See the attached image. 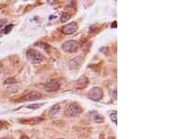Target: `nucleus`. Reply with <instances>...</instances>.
I'll list each match as a JSON object with an SVG mask.
<instances>
[{
  "mask_svg": "<svg viewBox=\"0 0 169 139\" xmlns=\"http://www.w3.org/2000/svg\"><path fill=\"white\" fill-rule=\"evenodd\" d=\"M39 107H40V104H35V105H28V106H27V108H39Z\"/></svg>",
  "mask_w": 169,
  "mask_h": 139,
  "instance_id": "f3484780",
  "label": "nucleus"
},
{
  "mask_svg": "<svg viewBox=\"0 0 169 139\" xmlns=\"http://www.w3.org/2000/svg\"><path fill=\"white\" fill-rule=\"evenodd\" d=\"M18 90V87H16V85L13 84V85H10V87L7 88L8 92H10V93H14V92H17Z\"/></svg>",
  "mask_w": 169,
  "mask_h": 139,
  "instance_id": "9b49d317",
  "label": "nucleus"
},
{
  "mask_svg": "<svg viewBox=\"0 0 169 139\" xmlns=\"http://www.w3.org/2000/svg\"><path fill=\"white\" fill-rule=\"evenodd\" d=\"M3 128V123L1 122V121H0V130H1Z\"/></svg>",
  "mask_w": 169,
  "mask_h": 139,
  "instance_id": "6ab92c4d",
  "label": "nucleus"
},
{
  "mask_svg": "<svg viewBox=\"0 0 169 139\" xmlns=\"http://www.w3.org/2000/svg\"><path fill=\"white\" fill-rule=\"evenodd\" d=\"M78 29V25L75 22H71L70 24H67L63 28H62V33L65 35H71L75 33Z\"/></svg>",
  "mask_w": 169,
  "mask_h": 139,
  "instance_id": "39448f33",
  "label": "nucleus"
},
{
  "mask_svg": "<svg viewBox=\"0 0 169 139\" xmlns=\"http://www.w3.org/2000/svg\"><path fill=\"white\" fill-rule=\"evenodd\" d=\"M41 98V94L38 91H30L29 93H27L25 96L22 97L21 98V102L22 101H27V102H34V101H37V100H40Z\"/></svg>",
  "mask_w": 169,
  "mask_h": 139,
  "instance_id": "0eeeda50",
  "label": "nucleus"
},
{
  "mask_svg": "<svg viewBox=\"0 0 169 139\" xmlns=\"http://www.w3.org/2000/svg\"><path fill=\"white\" fill-rule=\"evenodd\" d=\"M60 111V105L59 104H56L54 106L51 107V109L49 110V114L50 115H57Z\"/></svg>",
  "mask_w": 169,
  "mask_h": 139,
  "instance_id": "1a4fd4ad",
  "label": "nucleus"
},
{
  "mask_svg": "<svg viewBox=\"0 0 169 139\" xmlns=\"http://www.w3.org/2000/svg\"><path fill=\"white\" fill-rule=\"evenodd\" d=\"M15 82H16L15 78H13V77H10V78H7L4 81V84L5 85H13V84H15Z\"/></svg>",
  "mask_w": 169,
  "mask_h": 139,
  "instance_id": "f8f14e48",
  "label": "nucleus"
},
{
  "mask_svg": "<svg viewBox=\"0 0 169 139\" xmlns=\"http://www.w3.org/2000/svg\"><path fill=\"white\" fill-rule=\"evenodd\" d=\"M110 118L113 122H115L117 124V111H114L110 114Z\"/></svg>",
  "mask_w": 169,
  "mask_h": 139,
  "instance_id": "ddd939ff",
  "label": "nucleus"
},
{
  "mask_svg": "<svg viewBox=\"0 0 169 139\" xmlns=\"http://www.w3.org/2000/svg\"><path fill=\"white\" fill-rule=\"evenodd\" d=\"M88 85V79L86 78V76L83 75L76 82V87L78 89H84L85 87H86Z\"/></svg>",
  "mask_w": 169,
  "mask_h": 139,
  "instance_id": "6e6552de",
  "label": "nucleus"
},
{
  "mask_svg": "<svg viewBox=\"0 0 169 139\" xmlns=\"http://www.w3.org/2000/svg\"><path fill=\"white\" fill-rule=\"evenodd\" d=\"M95 114H96V116L93 118L94 121H95V122H98V123H99V122H102V121H103L102 117V116H100V115H98L97 113H95Z\"/></svg>",
  "mask_w": 169,
  "mask_h": 139,
  "instance_id": "4468645a",
  "label": "nucleus"
},
{
  "mask_svg": "<svg viewBox=\"0 0 169 139\" xmlns=\"http://www.w3.org/2000/svg\"><path fill=\"white\" fill-rule=\"evenodd\" d=\"M58 139H64V138H58Z\"/></svg>",
  "mask_w": 169,
  "mask_h": 139,
  "instance_id": "412c9836",
  "label": "nucleus"
},
{
  "mask_svg": "<svg viewBox=\"0 0 169 139\" xmlns=\"http://www.w3.org/2000/svg\"><path fill=\"white\" fill-rule=\"evenodd\" d=\"M87 97L88 99H90L91 101L94 102H99L103 98V91L101 87H92L87 93Z\"/></svg>",
  "mask_w": 169,
  "mask_h": 139,
  "instance_id": "7ed1b4c3",
  "label": "nucleus"
},
{
  "mask_svg": "<svg viewBox=\"0 0 169 139\" xmlns=\"http://www.w3.org/2000/svg\"><path fill=\"white\" fill-rule=\"evenodd\" d=\"M20 139H29V138H28L27 136H25V135H24V136H22V137H21Z\"/></svg>",
  "mask_w": 169,
  "mask_h": 139,
  "instance_id": "a211bd4d",
  "label": "nucleus"
},
{
  "mask_svg": "<svg viewBox=\"0 0 169 139\" xmlns=\"http://www.w3.org/2000/svg\"><path fill=\"white\" fill-rule=\"evenodd\" d=\"M12 27H13V25H7L5 28H4V30H3V31H4V33L5 34H8L9 32H10V30L12 29Z\"/></svg>",
  "mask_w": 169,
  "mask_h": 139,
  "instance_id": "2eb2a0df",
  "label": "nucleus"
},
{
  "mask_svg": "<svg viewBox=\"0 0 169 139\" xmlns=\"http://www.w3.org/2000/svg\"><path fill=\"white\" fill-rule=\"evenodd\" d=\"M2 66H3V65H2V63L0 62V71H1V69H2Z\"/></svg>",
  "mask_w": 169,
  "mask_h": 139,
  "instance_id": "aec40b11",
  "label": "nucleus"
},
{
  "mask_svg": "<svg viewBox=\"0 0 169 139\" xmlns=\"http://www.w3.org/2000/svg\"><path fill=\"white\" fill-rule=\"evenodd\" d=\"M81 112H82L81 106L76 102H71V103L68 104V106L66 108V114L68 117H71V118L78 117L81 114Z\"/></svg>",
  "mask_w": 169,
  "mask_h": 139,
  "instance_id": "f03ea898",
  "label": "nucleus"
},
{
  "mask_svg": "<svg viewBox=\"0 0 169 139\" xmlns=\"http://www.w3.org/2000/svg\"><path fill=\"white\" fill-rule=\"evenodd\" d=\"M62 49L68 53H73L78 50V42L75 41H67L62 43Z\"/></svg>",
  "mask_w": 169,
  "mask_h": 139,
  "instance_id": "20e7f679",
  "label": "nucleus"
},
{
  "mask_svg": "<svg viewBox=\"0 0 169 139\" xmlns=\"http://www.w3.org/2000/svg\"><path fill=\"white\" fill-rule=\"evenodd\" d=\"M7 23V20L6 19H3V20H0V27H2L6 25Z\"/></svg>",
  "mask_w": 169,
  "mask_h": 139,
  "instance_id": "dca6fc26",
  "label": "nucleus"
},
{
  "mask_svg": "<svg viewBox=\"0 0 169 139\" xmlns=\"http://www.w3.org/2000/svg\"><path fill=\"white\" fill-rule=\"evenodd\" d=\"M70 18H71V14L67 13V12H64L62 15H61V17H60V22L61 23H66Z\"/></svg>",
  "mask_w": 169,
  "mask_h": 139,
  "instance_id": "9d476101",
  "label": "nucleus"
},
{
  "mask_svg": "<svg viewBox=\"0 0 169 139\" xmlns=\"http://www.w3.org/2000/svg\"><path fill=\"white\" fill-rule=\"evenodd\" d=\"M60 88V84L57 80H51L44 85V89L47 92H55Z\"/></svg>",
  "mask_w": 169,
  "mask_h": 139,
  "instance_id": "423d86ee",
  "label": "nucleus"
},
{
  "mask_svg": "<svg viewBox=\"0 0 169 139\" xmlns=\"http://www.w3.org/2000/svg\"><path fill=\"white\" fill-rule=\"evenodd\" d=\"M26 58L32 64H38V63H40L42 61L43 55L36 49H29L26 52Z\"/></svg>",
  "mask_w": 169,
  "mask_h": 139,
  "instance_id": "f257e3e1",
  "label": "nucleus"
}]
</instances>
